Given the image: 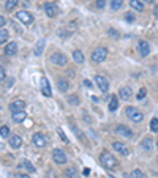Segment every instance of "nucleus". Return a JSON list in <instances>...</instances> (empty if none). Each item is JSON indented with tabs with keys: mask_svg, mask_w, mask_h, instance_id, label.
<instances>
[{
	"mask_svg": "<svg viewBox=\"0 0 158 178\" xmlns=\"http://www.w3.org/2000/svg\"><path fill=\"white\" fill-rule=\"evenodd\" d=\"M108 35L112 36L114 40H119V38H120V33H119L116 29H112V27H111V29H108Z\"/></svg>",
	"mask_w": 158,
	"mask_h": 178,
	"instance_id": "nucleus-32",
	"label": "nucleus"
},
{
	"mask_svg": "<svg viewBox=\"0 0 158 178\" xmlns=\"http://www.w3.org/2000/svg\"><path fill=\"white\" fill-rule=\"evenodd\" d=\"M111 178H116V176H111Z\"/></svg>",
	"mask_w": 158,
	"mask_h": 178,
	"instance_id": "nucleus-46",
	"label": "nucleus"
},
{
	"mask_svg": "<svg viewBox=\"0 0 158 178\" xmlns=\"http://www.w3.org/2000/svg\"><path fill=\"white\" fill-rule=\"evenodd\" d=\"M57 6H55L54 2H46L44 3V14L46 16H49V17H54V16H57Z\"/></svg>",
	"mask_w": 158,
	"mask_h": 178,
	"instance_id": "nucleus-9",
	"label": "nucleus"
},
{
	"mask_svg": "<svg viewBox=\"0 0 158 178\" xmlns=\"http://www.w3.org/2000/svg\"><path fill=\"white\" fill-rule=\"evenodd\" d=\"M84 85H86V87H90V85H92V84H90L89 80H84Z\"/></svg>",
	"mask_w": 158,
	"mask_h": 178,
	"instance_id": "nucleus-43",
	"label": "nucleus"
},
{
	"mask_svg": "<svg viewBox=\"0 0 158 178\" xmlns=\"http://www.w3.org/2000/svg\"><path fill=\"white\" fill-rule=\"evenodd\" d=\"M145 93H147V90H145V88H141V90H139V91H138V95H136V98H138V99H142V98L145 96Z\"/></svg>",
	"mask_w": 158,
	"mask_h": 178,
	"instance_id": "nucleus-38",
	"label": "nucleus"
},
{
	"mask_svg": "<svg viewBox=\"0 0 158 178\" xmlns=\"http://www.w3.org/2000/svg\"><path fill=\"white\" fill-rule=\"evenodd\" d=\"M130 6L134 11H142L144 10V2L142 0H130Z\"/></svg>",
	"mask_w": 158,
	"mask_h": 178,
	"instance_id": "nucleus-21",
	"label": "nucleus"
},
{
	"mask_svg": "<svg viewBox=\"0 0 158 178\" xmlns=\"http://www.w3.org/2000/svg\"><path fill=\"white\" fill-rule=\"evenodd\" d=\"M131 178H144L142 170H139V169H134V170L131 172Z\"/></svg>",
	"mask_w": 158,
	"mask_h": 178,
	"instance_id": "nucleus-34",
	"label": "nucleus"
},
{
	"mask_svg": "<svg viewBox=\"0 0 158 178\" xmlns=\"http://www.w3.org/2000/svg\"><path fill=\"white\" fill-rule=\"evenodd\" d=\"M109 5H111V8H112V10H120V8H122V5H123V0H111L109 2Z\"/></svg>",
	"mask_w": 158,
	"mask_h": 178,
	"instance_id": "nucleus-28",
	"label": "nucleus"
},
{
	"mask_svg": "<svg viewBox=\"0 0 158 178\" xmlns=\"http://www.w3.org/2000/svg\"><path fill=\"white\" fill-rule=\"evenodd\" d=\"M44 46H46V41L44 40H40L38 43H36V46H35V49H33V52H35V55H40L43 54V51H44Z\"/></svg>",
	"mask_w": 158,
	"mask_h": 178,
	"instance_id": "nucleus-23",
	"label": "nucleus"
},
{
	"mask_svg": "<svg viewBox=\"0 0 158 178\" xmlns=\"http://www.w3.org/2000/svg\"><path fill=\"white\" fill-rule=\"evenodd\" d=\"M156 147H158V140H156Z\"/></svg>",
	"mask_w": 158,
	"mask_h": 178,
	"instance_id": "nucleus-45",
	"label": "nucleus"
},
{
	"mask_svg": "<svg viewBox=\"0 0 158 178\" xmlns=\"http://www.w3.org/2000/svg\"><path fill=\"white\" fill-rule=\"evenodd\" d=\"M68 102L71 106H79V96L78 95H70L68 96Z\"/></svg>",
	"mask_w": 158,
	"mask_h": 178,
	"instance_id": "nucleus-29",
	"label": "nucleus"
},
{
	"mask_svg": "<svg viewBox=\"0 0 158 178\" xmlns=\"http://www.w3.org/2000/svg\"><path fill=\"white\" fill-rule=\"evenodd\" d=\"M57 87H59V90H60L62 93H67V91L70 90V82H68L67 79L60 77V79L57 80Z\"/></svg>",
	"mask_w": 158,
	"mask_h": 178,
	"instance_id": "nucleus-18",
	"label": "nucleus"
},
{
	"mask_svg": "<svg viewBox=\"0 0 158 178\" xmlns=\"http://www.w3.org/2000/svg\"><path fill=\"white\" fill-rule=\"evenodd\" d=\"M131 95H133V90L130 88V87H122V88L119 90L120 99H130V98H131Z\"/></svg>",
	"mask_w": 158,
	"mask_h": 178,
	"instance_id": "nucleus-17",
	"label": "nucleus"
},
{
	"mask_svg": "<svg viewBox=\"0 0 158 178\" xmlns=\"http://www.w3.org/2000/svg\"><path fill=\"white\" fill-rule=\"evenodd\" d=\"M71 129H73V131H74V134H76V136H78V137H79V139H81V140H84V136H82V134H81V133H79V129H78V128H76V125H71Z\"/></svg>",
	"mask_w": 158,
	"mask_h": 178,
	"instance_id": "nucleus-36",
	"label": "nucleus"
},
{
	"mask_svg": "<svg viewBox=\"0 0 158 178\" xmlns=\"http://www.w3.org/2000/svg\"><path fill=\"white\" fill-rule=\"evenodd\" d=\"M0 134H2V139H6L8 136H10V128H8L6 125H3L2 129H0Z\"/></svg>",
	"mask_w": 158,
	"mask_h": 178,
	"instance_id": "nucleus-33",
	"label": "nucleus"
},
{
	"mask_svg": "<svg viewBox=\"0 0 158 178\" xmlns=\"http://www.w3.org/2000/svg\"><path fill=\"white\" fill-rule=\"evenodd\" d=\"M92 62L94 63H101L108 59V49L106 48H97L94 52H92Z\"/></svg>",
	"mask_w": 158,
	"mask_h": 178,
	"instance_id": "nucleus-3",
	"label": "nucleus"
},
{
	"mask_svg": "<svg viewBox=\"0 0 158 178\" xmlns=\"http://www.w3.org/2000/svg\"><path fill=\"white\" fill-rule=\"evenodd\" d=\"M41 91H43V95H44V96H48V98L52 95L51 87H49V82H48V79H46V77L41 79Z\"/></svg>",
	"mask_w": 158,
	"mask_h": 178,
	"instance_id": "nucleus-16",
	"label": "nucleus"
},
{
	"mask_svg": "<svg viewBox=\"0 0 158 178\" xmlns=\"http://www.w3.org/2000/svg\"><path fill=\"white\" fill-rule=\"evenodd\" d=\"M13 121H14V123H22V121L27 118V114H25V112L24 110H19V112H13Z\"/></svg>",
	"mask_w": 158,
	"mask_h": 178,
	"instance_id": "nucleus-19",
	"label": "nucleus"
},
{
	"mask_svg": "<svg viewBox=\"0 0 158 178\" xmlns=\"http://www.w3.org/2000/svg\"><path fill=\"white\" fill-rule=\"evenodd\" d=\"M125 115L131 120V121H134V123H139V121L144 120V114L138 107H134V106H128L125 109Z\"/></svg>",
	"mask_w": 158,
	"mask_h": 178,
	"instance_id": "nucleus-2",
	"label": "nucleus"
},
{
	"mask_svg": "<svg viewBox=\"0 0 158 178\" xmlns=\"http://www.w3.org/2000/svg\"><path fill=\"white\" fill-rule=\"evenodd\" d=\"M125 19H127L128 22H133V21H134V16H133L131 13H127V16H125Z\"/></svg>",
	"mask_w": 158,
	"mask_h": 178,
	"instance_id": "nucleus-39",
	"label": "nucleus"
},
{
	"mask_svg": "<svg viewBox=\"0 0 158 178\" xmlns=\"http://www.w3.org/2000/svg\"><path fill=\"white\" fill-rule=\"evenodd\" d=\"M95 82H97V85H98V88L103 91V93H108V90H109V82H108V79L105 77V76H95Z\"/></svg>",
	"mask_w": 158,
	"mask_h": 178,
	"instance_id": "nucleus-7",
	"label": "nucleus"
},
{
	"mask_svg": "<svg viewBox=\"0 0 158 178\" xmlns=\"http://www.w3.org/2000/svg\"><path fill=\"white\" fill-rule=\"evenodd\" d=\"M142 2H145V3H153V0H142Z\"/></svg>",
	"mask_w": 158,
	"mask_h": 178,
	"instance_id": "nucleus-44",
	"label": "nucleus"
},
{
	"mask_svg": "<svg viewBox=\"0 0 158 178\" xmlns=\"http://www.w3.org/2000/svg\"><path fill=\"white\" fill-rule=\"evenodd\" d=\"M95 5H97V8H105L106 6V0H95Z\"/></svg>",
	"mask_w": 158,
	"mask_h": 178,
	"instance_id": "nucleus-37",
	"label": "nucleus"
},
{
	"mask_svg": "<svg viewBox=\"0 0 158 178\" xmlns=\"http://www.w3.org/2000/svg\"><path fill=\"white\" fill-rule=\"evenodd\" d=\"M73 59H74V62L79 63V65H82V63H84V60H86L84 54H82V51H79V49L73 51Z\"/></svg>",
	"mask_w": 158,
	"mask_h": 178,
	"instance_id": "nucleus-22",
	"label": "nucleus"
},
{
	"mask_svg": "<svg viewBox=\"0 0 158 178\" xmlns=\"http://www.w3.org/2000/svg\"><path fill=\"white\" fill-rule=\"evenodd\" d=\"M100 162H101V166H103V167L109 169V170H114V169H117V166H119V161L114 158L112 153L108 151V150L101 151V155H100Z\"/></svg>",
	"mask_w": 158,
	"mask_h": 178,
	"instance_id": "nucleus-1",
	"label": "nucleus"
},
{
	"mask_svg": "<svg viewBox=\"0 0 158 178\" xmlns=\"http://www.w3.org/2000/svg\"><path fill=\"white\" fill-rule=\"evenodd\" d=\"M0 79H2V82L5 80V69H3V68L0 69Z\"/></svg>",
	"mask_w": 158,
	"mask_h": 178,
	"instance_id": "nucleus-40",
	"label": "nucleus"
},
{
	"mask_svg": "<svg viewBox=\"0 0 158 178\" xmlns=\"http://www.w3.org/2000/svg\"><path fill=\"white\" fill-rule=\"evenodd\" d=\"M10 145H11V148H19V147L22 145V139H21V136L13 134V136L10 137Z\"/></svg>",
	"mask_w": 158,
	"mask_h": 178,
	"instance_id": "nucleus-20",
	"label": "nucleus"
},
{
	"mask_svg": "<svg viewBox=\"0 0 158 178\" xmlns=\"http://www.w3.org/2000/svg\"><path fill=\"white\" fill-rule=\"evenodd\" d=\"M3 52H5L6 55H14V54L17 52V44H16L14 41L6 43V44H5V48H3Z\"/></svg>",
	"mask_w": 158,
	"mask_h": 178,
	"instance_id": "nucleus-15",
	"label": "nucleus"
},
{
	"mask_svg": "<svg viewBox=\"0 0 158 178\" xmlns=\"http://www.w3.org/2000/svg\"><path fill=\"white\" fill-rule=\"evenodd\" d=\"M24 107H25V102L22 101V99H14L11 104H10V109H11V112H19V110H24Z\"/></svg>",
	"mask_w": 158,
	"mask_h": 178,
	"instance_id": "nucleus-14",
	"label": "nucleus"
},
{
	"mask_svg": "<svg viewBox=\"0 0 158 178\" xmlns=\"http://www.w3.org/2000/svg\"><path fill=\"white\" fill-rule=\"evenodd\" d=\"M138 51H139V54H141L142 57H147V55L150 54V44H149L145 40H141L138 43Z\"/></svg>",
	"mask_w": 158,
	"mask_h": 178,
	"instance_id": "nucleus-11",
	"label": "nucleus"
},
{
	"mask_svg": "<svg viewBox=\"0 0 158 178\" xmlns=\"http://www.w3.org/2000/svg\"><path fill=\"white\" fill-rule=\"evenodd\" d=\"M57 134L60 136V139L63 140V142H65V144H68V142H70V140H68V137H67V136H65V133H63V131H62V128H57Z\"/></svg>",
	"mask_w": 158,
	"mask_h": 178,
	"instance_id": "nucleus-35",
	"label": "nucleus"
},
{
	"mask_svg": "<svg viewBox=\"0 0 158 178\" xmlns=\"http://www.w3.org/2000/svg\"><path fill=\"white\" fill-rule=\"evenodd\" d=\"M112 148L116 150L117 153L122 155V156H128L130 155V150H128V147L123 142H119V140H116V142H112Z\"/></svg>",
	"mask_w": 158,
	"mask_h": 178,
	"instance_id": "nucleus-8",
	"label": "nucleus"
},
{
	"mask_svg": "<svg viewBox=\"0 0 158 178\" xmlns=\"http://www.w3.org/2000/svg\"><path fill=\"white\" fill-rule=\"evenodd\" d=\"M16 19H19L25 25H30L33 22V14H30L29 11H17L16 13Z\"/></svg>",
	"mask_w": 158,
	"mask_h": 178,
	"instance_id": "nucleus-5",
	"label": "nucleus"
},
{
	"mask_svg": "<svg viewBox=\"0 0 158 178\" xmlns=\"http://www.w3.org/2000/svg\"><path fill=\"white\" fill-rule=\"evenodd\" d=\"M6 40H8V32H6V29H2L0 30V43L5 44Z\"/></svg>",
	"mask_w": 158,
	"mask_h": 178,
	"instance_id": "nucleus-31",
	"label": "nucleus"
},
{
	"mask_svg": "<svg viewBox=\"0 0 158 178\" xmlns=\"http://www.w3.org/2000/svg\"><path fill=\"white\" fill-rule=\"evenodd\" d=\"M52 159H54V162L55 164H65L67 162V155H65L63 150H59V148H55L54 151H52Z\"/></svg>",
	"mask_w": 158,
	"mask_h": 178,
	"instance_id": "nucleus-6",
	"label": "nucleus"
},
{
	"mask_svg": "<svg viewBox=\"0 0 158 178\" xmlns=\"http://www.w3.org/2000/svg\"><path fill=\"white\" fill-rule=\"evenodd\" d=\"M19 167H24L25 170H29V172H35V167L30 161H27V159H22V161L19 162Z\"/></svg>",
	"mask_w": 158,
	"mask_h": 178,
	"instance_id": "nucleus-26",
	"label": "nucleus"
},
{
	"mask_svg": "<svg viewBox=\"0 0 158 178\" xmlns=\"http://www.w3.org/2000/svg\"><path fill=\"white\" fill-rule=\"evenodd\" d=\"M17 3H19V0H6L5 2V10L6 11H13L14 8L17 6Z\"/></svg>",
	"mask_w": 158,
	"mask_h": 178,
	"instance_id": "nucleus-27",
	"label": "nucleus"
},
{
	"mask_svg": "<svg viewBox=\"0 0 158 178\" xmlns=\"http://www.w3.org/2000/svg\"><path fill=\"white\" fill-rule=\"evenodd\" d=\"M32 142H33V145H36L38 148H43V147H46V137L41 133H35L32 136Z\"/></svg>",
	"mask_w": 158,
	"mask_h": 178,
	"instance_id": "nucleus-10",
	"label": "nucleus"
},
{
	"mask_svg": "<svg viewBox=\"0 0 158 178\" xmlns=\"http://www.w3.org/2000/svg\"><path fill=\"white\" fill-rule=\"evenodd\" d=\"M144 178H145V176H144Z\"/></svg>",
	"mask_w": 158,
	"mask_h": 178,
	"instance_id": "nucleus-47",
	"label": "nucleus"
},
{
	"mask_svg": "<svg viewBox=\"0 0 158 178\" xmlns=\"http://www.w3.org/2000/svg\"><path fill=\"white\" fill-rule=\"evenodd\" d=\"M150 131L152 133H158V118L150 120Z\"/></svg>",
	"mask_w": 158,
	"mask_h": 178,
	"instance_id": "nucleus-30",
	"label": "nucleus"
},
{
	"mask_svg": "<svg viewBox=\"0 0 158 178\" xmlns=\"http://www.w3.org/2000/svg\"><path fill=\"white\" fill-rule=\"evenodd\" d=\"M0 24H2V29H5V17H0Z\"/></svg>",
	"mask_w": 158,
	"mask_h": 178,
	"instance_id": "nucleus-42",
	"label": "nucleus"
},
{
	"mask_svg": "<svg viewBox=\"0 0 158 178\" xmlns=\"http://www.w3.org/2000/svg\"><path fill=\"white\" fill-rule=\"evenodd\" d=\"M65 176L67 178H79V173L74 167H67L65 169Z\"/></svg>",
	"mask_w": 158,
	"mask_h": 178,
	"instance_id": "nucleus-24",
	"label": "nucleus"
},
{
	"mask_svg": "<svg viewBox=\"0 0 158 178\" xmlns=\"http://www.w3.org/2000/svg\"><path fill=\"white\" fill-rule=\"evenodd\" d=\"M141 148L144 150L145 153H150L152 150H153V140H152L150 137H144V139L141 140Z\"/></svg>",
	"mask_w": 158,
	"mask_h": 178,
	"instance_id": "nucleus-13",
	"label": "nucleus"
},
{
	"mask_svg": "<svg viewBox=\"0 0 158 178\" xmlns=\"http://www.w3.org/2000/svg\"><path fill=\"white\" fill-rule=\"evenodd\" d=\"M116 133L117 134H120V136H123V137H133V131H131V128H128L127 125H119L117 128H116Z\"/></svg>",
	"mask_w": 158,
	"mask_h": 178,
	"instance_id": "nucleus-12",
	"label": "nucleus"
},
{
	"mask_svg": "<svg viewBox=\"0 0 158 178\" xmlns=\"http://www.w3.org/2000/svg\"><path fill=\"white\" fill-rule=\"evenodd\" d=\"M51 63L57 65V66H67L68 65V57L62 52H54L51 55Z\"/></svg>",
	"mask_w": 158,
	"mask_h": 178,
	"instance_id": "nucleus-4",
	"label": "nucleus"
},
{
	"mask_svg": "<svg viewBox=\"0 0 158 178\" xmlns=\"http://www.w3.org/2000/svg\"><path fill=\"white\" fill-rule=\"evenodd\" d=\"M16 178H30V176H29V175H25V173H17Z\"/></svg>",
	"mask_w": 158,
	"mask_h": 178,
	"instance_id": "nucleus-41",
	"label": "nucleus"
},
{
	"mask_svg": "<svg viewBox=\"0 0 158 178\" xmlns=\"http://www.w3.org/2000/svg\"><path fill=\"white\" fill-rule=\"evenodd\" d=\"M117 107H119V98L116 95H112L109 99V110L114 112V110H117Z\"/></svg>",
	"mask_w": 158,
	"mask_h": 178,
	"instance_id": "nucleus-25",
	"label": "nucleus"
}]
</instances>
